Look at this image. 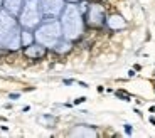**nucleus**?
<instances>
[{
	"mask_svg": "<svg viewBox=\"0 0 155 138\" xmlns=\"http://www.w3.org/2000/svg\"><path fill=\"white\" fill-rule=\"evenodd\" d=\"M62 29V37L68 41H76L83 35L84 32V15H83V8L76 4H66L64 10L59 15Z\"/></svg>",
	"mask_w": 155,
	"mask_h": 138,
	"instance_id": "nucleus-1",
	"label": "nucleus"
},
{
	"mask_svg": "<svg viewBox=\"0 0 155 138\" xmlns=\"http://www.w3.org/2000/svg\"><path fill=\"white\" fill-rule=\"evenodd\" d=\"M22 27L15 15L8 14L5 8H0V47L8 51H17L22 47L20 41Z\"/></svg>",
	"mask_w": 155,
	"mask_h": 138,
	"instance_id": "nucleus-2",
	"label": "nucleus"
},
{
	"mask_svg": "<svg viewBox=\"0 0 155 138\" xmlns=\"http://www.w3.org/2000/svg\"><path fill=\"white\" fill-rule=\"evenodd\" d=\"M35 42L42 44L46 49H54L62 39V29L59 19H46L34 29Z\"/></svg>",
	"mask_w": 155,
	"mask_h": 138,
	"instance_id": "nucleus-3",
	"label": "nucleus"
},
{
	"mask_svg": "<svg viewBox=\"0 0 155 138\" xmlns=\"http://www.w3.org/2000/svg\"><path fill=\"white\" fill-rule=\"evenodd\" d=\"M17 19H19V24L22 29L34 31L35 27L44 20V14L41 10L39 0H25L20 14L17 15Z\"/></svg>",
	"mask_w": 155,
	"mask_h": 138,
	"instance_id": "nucleus-4",
	"label": "nucleus"
},
{
	"mask_svg": "<svg viewBox=\"0 0 155 138\" xmlns=\"http://www.w3.org/2000/svg\"><path fill=\"white\" fill-rule=\"evenodd\" d=\"M39 4L46 19H59L61 12L66 7V0H39Z\"/></svg>",
	"mask_w": 155,
	"mask_h": 138,
	"instance_id": "nucleus-5",
	"label": "nucleus"
},
{
	"mask_svg": "<svg viewBox=\"0 0 155 138\" xmlns=\"http://www.w3.org/2000/svg\"><path fill=\"white\" fill-rule=\"evenodd\" d=\"M86 20H88L89 25H93V27L103 25L106 22L105 8L101 7L100 4H91L88 7V12H86Z\"/></svg>",
	"mask_w": 155,
	"mask_h": 138,
	"instance_id": "nucleus-6",
	"label": "nucleus"
},
{
	"mask_svg": "<svg viewBox=\"0 0 155 138\" xmlns=\"http://www.w3.org/2000/svg\"><path fill=\"white\" fill-rule=\"evenodd\" d=\"M24 2H25V0H4V8L8 14L17 17L20 14V10H22V7H24Z\"/></svg>",
	"mask_w": 155,
	"mask_h": 138,
	"instance_id": "nucleus-7",
	"label": "nucleus"
},
{
	"mask_svg": "<svg viewBox=\"0 0 155 138\" xmlns=\"http://www.w3.org/2000/svg\"><path fill=\"white\" fill-rule=\"evenodd\" d=\"M106 24H108V27L111 29V31H121V29L127 27L125 19L121 15H118V14H113V15L106 17Z\"/></svg>",
	"mask_w": 155,
	"mask_h": 138,
	"instance_id": "nucleus-8",
	"label": "nucleus"
},
{
	"mask_svg": "<svg viewBox=\"0 0 155 138\" xmlns=\"http://www.w3.org/2000/svg\"><path fill=\"white\" fill-rule=\"evenodd\" d=\"M44 54H46V47H44L42 44H39V42L31 44V46L25 47V56H27V58L39 59L41 56H44Z\"/></svg>",
	"mask_w": 155,
	"mask_h": 138,
	"instance_id": "nucleus-9",
	"label": "nucleus"
},
{
	"mask_svg": "<svg viewBox=\"0 0 155 138\" xmlns=\"http://www.w3.org/2000/svg\"><path fill=\"white\" fill-rule=\"evenodd\" d=\"M73 136H96V131L94 130H89L86 126H76V130L71 131Z\"/></svg>",
	"mask_w": 155,
	"mask_h": 138,
	"instance_id": "nucleus-10",
	"label": "nucleus"
},
{
	"mask_svg": "<svg viewBox=\"0 0 155 138\" xmlns=\"http://www.w3.org/2000/svg\"><path fill=\"white\" fill-rule=\"evenodd\" d=\"M20 41H22V46H31L32 42H34V34H32V31H29V29H22V34H20Z\"/></svg>",
	"mask_w": 155,
	"mask_h": 138,
	"instance_id": "nucleus-11",
	"label": "nucleus"
},
{
	"mask_svg": "<svg viewBox=\"0 0 155 138\" xmlns=\"http://www.w3.org/2000/svg\"><path fill=\"white\" fill-rule=\"evenodd\" d=\"M54 49L58 51V52H66V51H69V49H71V41H68V39L62 37L61 41L58 42V46H56Z\"/></svg>",
	"mask_w": 155,
	"mask_h": 138,
	"instance_id": "nucleus-12",
	"label": "nucleus"
},
{
	"mask_svg": "<svg viewBox=\"0 0 155 138\" xmlns=\"http://www.w3.org/2000/svg\"><path fill=\"white\" fill-rule=\"evenodd\" d=\"M78 2H81V0H66V4H78Z\"/></svg>",
	"mask_w": 155,
	"mask_h": 138,
	"instance_id": "nucleus-13",
	"label": "nucleus"
},
{
	"mask_svg": "<svg viewBox=\"0 0 155 138\" xmlns=\"http://www.w3.org/2000/svg\"><path fill=\"white\" fill-rule=\"evenodd\" d=\"M0 8H4V0H0Z\"/></svg>",
	"mask_w": 155,
	"mask_h": 138,
	"instance_id": "nucleus-14",
	"label": "nucleus"
}]
</instances>
